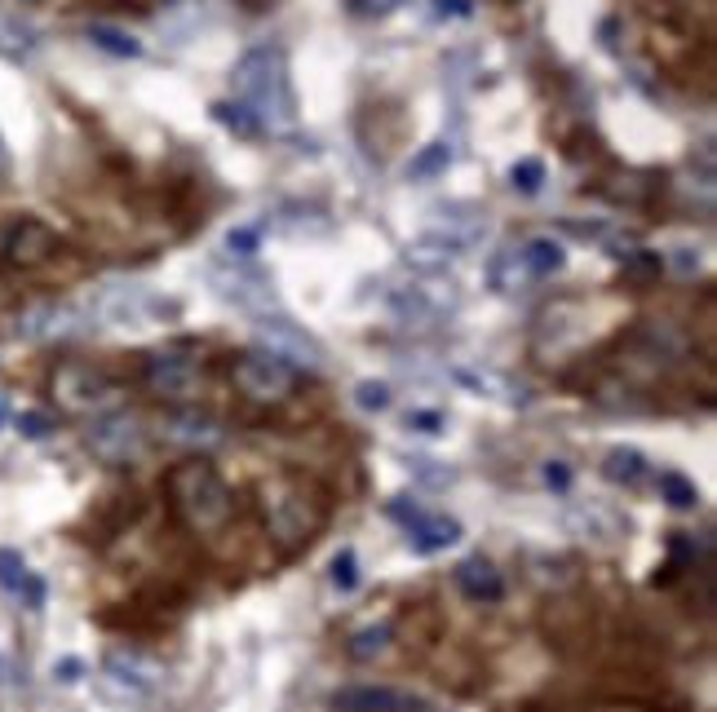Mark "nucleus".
<instances>
[{
  "label": "nucleus",
  "instance_id": "72a5a7b5",
  "mask_svg": "<svg viewBox=\"0 0 717 712\" xmlns=\"http://www.w3.org/2000/svg\"><path fill=\"white\" fill-rule=\"evenodd\" d=\"M18 429H22V438L40 443V438H49V434H53V420H49V416H40V411H22V416H18Z\"/></svg>",
  "mask_w": 717,
  "mask_h": 712
},
{
  "label": "nucleus",
  "instance_id": "6e6552de",
  "mask_svg": "<svg viewBox=\"0 0 717 712\" xmlns=\"http://www.w3.org/2000/svg\"><path fill=\"white\" fill-rule=\"evenodd\" d=\"M53 253H58V235L40 217H13V222L0 226V266H9V271H36Z\"/></svg>",
  "mask_w": 717,
  "mask_h": 712
},
{
  "label": "nucleus",
  "instance_id": "0eeeda50",
  "mask_svg": "<svg viewBox=\"0 0 717 712\" xmlns=\"http://www.w3.org/2000/svg\"><path fill=\"white\" fill-rule=\"evenodd\" d=\"M142 380L147 389L164 403V407H191L204 389V372L200 363L182 350H160V355H147L142 363Z\"/></svg>",
  "mask_w": 717,
  "mask_h": 712
},
{
  "label": "nucleus",
  "instance_id": "cd10ccee",
  "mask_svg": "<svg viewBox=\"0 0 717 712\" xmlns=\"http://www.w3.org/2000/svg\"><path fill=\"white\" fill-rule=\"evenodd\" d=\"M27 580H31V571H27L22 553H18V549H0V589H9V593L22 598Z\"/></svg>",
  "mask_w": 717,
  "mask_h": 712
},
{
  "label": "nucleus",
  "instance_id": "a878e982",
  "mask_svg": "<svg viewBox=\"0 0 717 712\" xmlns=\"http://www.w3.org/2000/svg\"><path fill=\"white\" fill-rule=\"evenodd\" d=\"M660 496H665L674 509H696V505H700L696 482H691L687 474H678V469H665V474H660Z\"/></svg>",
  "mask_w": 717,
  "mask_h": 712
},
{
  "label": "nucleus",
  "instance_id": "4468645a",
  "mask_svg": "<svg viewBox=\"0 0 717 712\" xmlns=\"http://www.w3.org/2000/svg\"><path fill=\"white\" fill-rule=\"evenodd\" d=\"M456 589L469 598V602H478V607H492V602H501L505 598V576L496 571V562L492 558H483V553H474V558H465V562H456Z\"/></svg>",
  "mask_w": 717,
  "mask_h": 712
},
{
  "label": "nucleus",
  "instance_id": "4be33fe9",
  "mask_svg": "<svg viewBox=\"0 0 717 712\" xmlns=\"http://www.w3.org/2000/svg\"><path fill=\"white\" fill-rule=\"evenodd\" d=\"M89 40H93L98 49L115 53V58H142V40L129 35V31H120V27H111V22H93V27H89Z\"/></svg>",
  "mask_w": 717,
  "mask_h": 712
},
{
  "label": "nucleus",
  "instance_id": "5701e85b",
  "mask_svg": "<svg viewBox=\"0 0 717 712\" xmlns=\"http://www.w3.org/2000/svg\"><path fill=\"white\" fill-rule=\"evenodd\" d=\"M447 164H452V146H447V142H430V146H421V151L407 160V177H412V182H425V177L447 173Z\"/></svg>",
  "mask_w": 717,
  "mask_h": 712
},
{
  "label": "nucleus",
  "instance_id": "412c9836",
  "mask_svg": "<svg viewBox=\"0 0 717 712\" xmlns=\"http://www.w3.org/2000/svg\"><path fill=\"white\" fill-rule=\"evenodd\" d=\"M487 284H492V293H501V297H514V293H523V288L532 284V275H527L518 248L492 253V262H487Z\"/></svg>",
  "mask_w": 717,
  "mask_h": 712
},
{
  "label": "nucleus",
  "instance_id": "c756f323",
  "mask_svg": "<svg viewBox=\"0 0 717 712\" xmlns=\"http://www.w3.org/2000/svg\"><path fill=\"white\" fill-rule=\"evenodd\" d=\"M620 262H625V271L629 275H638V279H656L660 271H665V257L660 253H652V248H634V253H616Z\"/></svg>",
  "mask_w": 717,
  "mask_h": 712
},
{
  "label": "nucleus",
  "instance_id": "a19ab883",
  "mask_svg": "<svg viewBox=\"0 0 717 712\" xmlns=\"http://www.w3.org/2000/svg\"><path fill=\"white\" fill-rule=\"evenodd\" d=\"M9 169H13V155H9V146H4V138H0V177H9Z\"/></svg>",
  "mask_w": 717,
  "mask_h": 712
},
{
  "label": "nucleus",
  "instance_id": "393cba45",
  "mask_svg": "<svg viewBox=\"0 0 717 712\" xmlns=\"http://www.w3.org/2000/svg\"><path fill=\"white\" fill-rule=\"evenodd\" d=\"M390 638H394V629L390 624H367V629H358L355 638H351V660H358V664H367V660H376L385 647H390Z\"/></svg>",
  "mask_w": 717,
  "mask_h": 712
},
{
  "label": "nucleus",
  "instance_id": "20e7f679",
  "mask_svg": "<svg viewBox=\"0 0 717 712\" xmlns=\"http://www.w3.org/2000/svg\"><path fill=\"white\" fill-rule=\"evenodd\" d=\"M115 380L93 367V363H80V358H67L49 372V398L67 411V416H102L111 403H115Z\"/></svg>",
  "mask_w": 717,
  "mask_h": 712
},
{
  "label": "nucleus",
  "instance_id": "a211bd4d",
  "mask_svg": "<svg viewBox=\"0 0 717 712\" xmlns=\"http://www.w3.org/2000/svg\"><path fill=\"white\" fill-rule=\"evenodd\" d=\"M518 257H523L532 284H536V279H554V275H563V266H567V248H563L554 235H532V240H523V244H518Z\"/></svg>",
  "mask_w": 717,
  "mask_h": 712
},
{
  "label": "nucleus",
  "instance_id": "79ce46f5",
  "mask_svg": "<svg viewBox=\"0 0 717 712\" xmlns=\"http://www.w3.org/2000/svg\"><path fill=\"white\" fill-rule=\"evenodd\" d=\"M4 420H9V403L0 398V429H4Z\"/></svg>",
  "mask_w": 717,
  "mask_h": 712
},
{
  "label": "nucleus",
  "instance_id": "2eb2a0df",
  "mask_svg": "<svg viewBox=\"0 0 717 712\" xmlns=\"http://www.w3.org/2000/svg\"><path fill=\"white\" fill-rule=\"evenodd\" d=\"M257 328H262V337L271 342L266 350L284 355L293 367H297V363H311V367H320V363H324V350H320V346H315L306 333H297V328H293L284 315H262V324H257Z\"/></svg>",
  "mask_w": 717,
  "mask_h": 712
},
{
  "label": "nucleus",
  "instance_id": "aec40b11",
  "mask_svg": "<svg viewBox=\"0 0 717 712\" xmlns=\"http://www.w3.org/2000/svg\"><path fill=\"white\" fill-rule=\"evenodd\" d=\"M36 44H40V31L22 13L0 9V58L4 62H27L36 53Z\"/></svg>",
  "mask_w": 717,
  "mask_h": 712
},
{
  "label": "nucleus",
  "instance_id": "b1692460",
  "mask_svg": "<svg viewBox=\"0 0 717 712\" xmlns=\"http://www.w3.org/2000/svg\"><path fill=\"white\" fill-rule=\"evenodd\" d=\"M452 257H456V248H452L447 240H425V244H412V248H407V262H412L416 271H425V275L447 271Z\"/></svg>",
  "mask_w": 717,
  "mask_h": 712
},
{
  "label": "nucleus",
  "instance_id": "39448f33",
  "mask_svg": "<svg viewBox=\"0 0 717 712\" xmlns=\"http://www.w3.org/2000/svg\"><path fill=\"white\" fill-rule=\"evenodd\" d=\"M84 447L93 451V460H102L111 469H124V465L142 460L147 425H142L138 411H102V416H93V425L84 434Z\"/></svg>",
  "mask_w": 717,
  "mask_h": 712
},
{
  "label": "nucleus",
  "instance_id": "4c0bfd02",
  "mask_svg": "<svg viewBox=\"0 0 717 712\" xmlns=\"http://www.w3.org/2000/svg\"><path fill=\"white\" fill-rule=\"evenodd\" d=\"M438 13L443 18H469L474 13V0H438Z\"/></svg>",
  "mask_w": 717,
  "mask_h": 712
},
{
  "label": "nucleus",
  "instance_id": "7ed1b4c3",
  "mask_svg": "<svg viewBox=\"0 0 717 712\" xmlns=\"http://www.w3.org/2000/svg\"><path fill=\"white\" fill-rule=\"evenodd\" d=\"M164 491H169V505L182 518V527L195 536H218L235 522V491L218 474V465H209L204 456L178 460L164 474Z\"/></svg>",
  "mask_w": 717,
  "mask_h": 712
},
{
  "label": "nucleus",
  "instance_id": "f704fd0d",
  "mask_svg": "<svg viewBox=\"0 0 717 712\" xmlns=\"http://www.w3.org/2000/svg\"><path fill=\"white\" fill-rule=\"evenodd\" d=\"M545 487L558 491V496L572 491V469H567V460H549V465H545Z\"/></svg>",
  "mask_w": 717,
  "mask_h": 712
},
{
  "label": "nucleus",
  "instance_id": "ea45409f",
  "mask_svg": "<svg viewBox=\"0 0 717 712\" xmlns=\"http://www.w3.org/2000/svg\"><path fill=\"white\" fill-rule=\"evenodd\" d=\"M696 262H700V257H691V248H678V271H683V275H691Z\"/></svg>",
  "mask_w": 717,
  "mask_h": 712
},
{
  "label": "nucleus",
  "instance_id": "423d86ee",
  "mask_svg": "<svg viewBox=\"0 0 717 712\" xmlns=\"http://www.w3.org/2000/svg\"><path fill=\"white\" fill-rule=\"evenodd\" d=\"M231 380L253 403H284L297 389V367L275 350H244L231 363Z\"/></svg>",
  "mask_w": 717,
  "mask_h": 712
},
{
  "label": "nucleus",
  "instance_id": "f257e3e1",
  "mask_svg": "<svg viewBox=\"0 0 717 712\" xmlns=\"http://www.w3.org/2000/svg\"><path fill=\"white\" fill-rule=\"evenodd\" d=\"M231 84H235V102L257 120L262 133H275V138L297 133L302 115H297V93L289 75V53L280 44L249 49L231 71Z\"/></svg>",
  "mask_w": 717,
  "mask_h": 712
},
{
  "label": "nucleus",
  "instance_id": "6ab92c4d",
  "mask_svg": "<svg viewBox=\"0 0 717 712\" xmlns=\"http://www.w3.org/2000/svg\"><path fill=\"white\" fill-rule=\"evenodd\" d=\"M603 478H607L612 487L638 491V487L652 478V465H647V456H643L638 447H612V451L603 456Z\"/></svg>",
  "mask_w": 717,
  "mask_h": 712
},
{
  "label": "nucleus",
  "instance_id": "bb28decb",
  "mask_svg": "<svg viewBox=\"0 0 717 712\" xmlns=\"http://www.w3.org/2000/svg\"><path fill=\"white\" fill-rule=\"evenodd\" d=\"M213 120L218 124H226L231 133H240V138H257L262 129H257V120L240 106V102H213Z\"/></svg>",
  "mask_w": 717,
  "mask_h": 712
},
{
  "label": "nucleus",
  "instance_id": "2f4dec72",
  "mask_svg": "<svg viewBox=\"0 0 717 712\" xmlns=\"http://www.w3.org/2000/svg\"><path fill=\"white\" fill-rule=\"evenodd\" d=\"M226 248H231V257H253L262 248V226H231Z\"/></svg>",
  "mask_w": 717,
  "mask_h": 712
},
{
  "label": "nucleus",
  "instance_id": "c9c22d12",
  "mask_svg": "<svg viewBox=\"0 0 717 712\" xmlns=\"http://www.w3.org/2000/svg\"><path fill=\"white\" fill-rule=\"evenodd\" d=\"M443 411H412L407 416V429H421V434H443Z\"/></svg>",
  "mask_w": 717,
  "mask_h": 712
},
{
  "label": "nucleus",
  "instance_id": "9d476101",
  "mask_svg": "<svg viewBox=\"0 0 717 712\" xmlns=\"http://www.w3.org/2000/svg\"><path fill=\"white\" fill-rule=\"evenodd\" d=\"M160 678H164V669H160L151 655H142V651H111L107 664H102L107 691H111L115 700H124V704L147 700V695L160 686Z\"/></svg>",
  "mask_w": 717,
  "mask_h": 712
},
{
  "label": "nucleus",
  "instance_id": "f8f14e48",
  "mask_svg": "<svg viewBox=\"0 0 717 712\" xmlns=\"http://www.w3.org/2000/svg\"><path fill=\"white\" fill-rule=\"evenodd\" d=\"M213 284H218V293H222L226 302H235V306H240V311H249V315H280L275 288H271V279H266V275H257V271L213 275Z\"/></svg>",
  "mask_w": 717,
  "mask_h": 712
},
{
  "label": "nucleus",
  "instance_id": "1a4fd4ad",
  "mask_svg": "<svg viewBox=\"0 0 717 712\" xmlns=\"http://www.w3.org/2000/svg\"><path fill=\"white\" fill-rule=\"evenodd\" d=\"M390 518L407 531V540H412V549H416V553H438V549H447V545H456V540H461V522H456V518H447V513H430V509L412 505L407 496L390 500Z\"/></svg>",
  "mask_w": 717,
  "mask_h": 712
},
{
  "label": "nucleus",
  "instance_id": "7c9ffc66",
  "mask_svg": "<svg viewBox=\"0 0 717 712\" xmlns=\"http://www.w3.org/2000/svg\"><path fill=\"white\" fill-rule=\"evenodd\" d=\"M355 403L363 407V411H385V407L394 403V394H390V385H385V380H358Z\"/></svg>",
  "mask_w": 717,
  "mask_h": 712
},
{
  "label": "nucleus",
  "instance_id": "58836bf2",
  "mask_svg": "<svg viewBox=\"0 0 717 712\" xmlns=\"http://www.w3.org/2000/svg\"><path fill=\"white\" fill-rule=\"evenodd\" d=\"M80 673H84V664H80V660H62V664L53 669V678H58V682H75Z\"/></svg>",
  "mask_w": 717,
  "mask_h": 712
},
{
  "label": "nucleus",
  "instance_id": "f3484780",
  "mask_svg": "<svg viewBox=\"0 0 717 712\" xmlns=\"http://www.w3.org/2000/svg\"><path fill=\"white\" fill-rule=\"evenodd\" d=\"M18 333H22V337H31V342L67 337V333H75V311H67V306H58V302L31 306V311L18 319Z\"/></svg>",
  "mask_w": 717,
  "mask_h": 712
},
{
  "label": "nucleus",
  "instance_id": "9b49d317",
  "mask_svg": "<svg viewBox=\"0 0 717 712\" xmlns=\"http://www.w3.org/2000/svg\"><path fill=\"white\" fill-rule=\"evenodd\" d=\"M169 311H178L173 302H160L142 288H111L107 302H102V319L115 324V328H151L160 324Z\"/></svg>",
  "mask_w": 717,
  "mask_h": 712
},
{
  "label": "nucleus",
  "instance_id": "f03ea898",
  "mask_svg": "<svg viewBox=\"0 0 717 712\" xmlns=\"http://www.w3.org/2000/svg\"><path fill=\"white\" fill-rule=\"evenodd\" d=\"M257 509H262V527L280 553L311 549L320 540V531L329 527V496L311 478H297V474L262 482Z\"/></svg>",
  "mask_w": 717,
  "mask_h": 712
},
{
  "label": "nucleus",
  "instance_id": "dca6fc26",
  "mask_svg": "<svg viewBox=\"0 0 717 712\" xmlns=\"http://www.w3.org/2000/svg\"><path fill=\"white\" fill-rule=\"evenodd\" d=\"M337 712H421V700L394 691V686H346L337 691Z\"/></svg>",
  "mask_w": 717,
  "mask_h": 712
},
{
  "label": "nucleus",
  "instance_id": "473e14b6",
  "mask_svg": "<svg viewBox=\"0 0 717 712\" xmlns=\"http://www.w3.org/2000/svg\"><path fill=\"white\" fill-rule=\"evenodd\" d=\"M333 584H337L342 593H355V589H358V558H355V549H342V553L333 558Z\"/></svg>",
  "mask_w": 717,
  "mask_h": 712
},
{
  "label": "nucleus",
  "instance_id": "ddd939ff",
  "mask_svg": "<svg viewBox=\"0 0 717 712\" xmlns=\"http://www.w3.org/2000/svg\"><path fill=\"white\" fill-rule=\"evenodd\" d=\"M164 438L169 443H182V447H200V451H213V447H222V425L213 420V416H204L195 403L191 407H173L169 416H164Z\"/></svg>",
  "mask_w": 717,
  "mask_h": 712
},
{
  "label": "nucleus",
  "instance_id": "e433bc0d",
  "mask_svg": "<svg viewBox=\"0 0 717 712\" xmlns=\"http://www.w3.org/2000/svg\"><path fill=\"white\" fill-rule=\"evenodd\" d=\"M403 0H351V13H358V18H381V13H390V9H398Z\"/></svg>",
  "mask_w": 717,
  "mask_h": 712
},
{
  "label": "nucleus",
  "instance_id": "c85d7f7f",
  "mask_svg": "<svg viewBox=\"0 0 717 712\" xmlns=\"http://www.w3.org/2000/svg\"><path fill=\"white\" fill-rule=\"evenodd\" d=\"M509 186H514V191H523V195H536V191L545 186V164H541L536 155L518 160V164L509 169Z\"/></svg>",
  "mask_w": 717,
  "mask_h": 712
}]
</instances>
